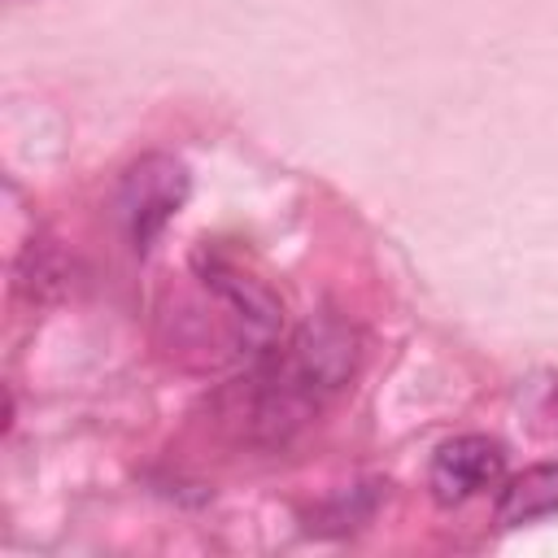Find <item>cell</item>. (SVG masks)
<instances>
[{"instance_id":"cell-3","label":"cell","mask_w":558,"mask_h":558,"mask_svg":"<svg viewBox=\"0 0 558 558\" xmlns=\"http://www.w3.org/2000/svg\"><path fill=\"white\" fill-rule=\"evenodd\" d=\"M506 480V445L480 432L453 436L432 453L427 488L440 506H462Z\"/></svg>"},{"instance_id":"cell-4","label":"cell","mask_w":558,"mask_h":558,"mask_svg":"<svg viewBox=\"0 0 558 558\" xmlns=\"http://www.w3.org/2000/svg\"><path fill=\"white\" fill-rule=\"evenodd\" d=\"M493 510L501 527H523V523L558 514V462H536L519 471L514 480H506Z\"/></svg>"},{"instance_id":"cell-1","label":"cell","mask_w":558,"mask_h":558,"mask_svg":"<svg viewBox=\"0 0 558 558\" xmlns=\"http://www.w3.org/2000/svg\"><path fill=\"white\" fill-rule=\"evenodd\" d=\"M357 344L336 318L305 323L283 349H266L248 379V427L283 440L353 375Z\"/></svg>"},{"instance_id":"cell-2","label":"cell","mask_w":558,"mask_h":558,"mask_svg":"<svg viewBox=\"0 0 558 558\" xmlns=\"http://www.w3.org/2000/svg\"><path fill=\"white\" fill-rule=\"evenodd\" d=\"M187 192H192V174L179 157L144 153L140 161H131L113 192V209H118V222H122L131 248L144 253L166 231V222L183 209Z\"/></svg>"}]
</instances>
